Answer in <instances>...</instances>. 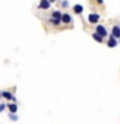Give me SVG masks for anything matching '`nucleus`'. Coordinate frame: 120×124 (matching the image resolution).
<instances>
[{
	"mask_svg": "<svg viewBox=\"0 0 120 124\" xmlns=\"http://www.w3.org/2000/svg\"><path fill=\"white\" fill-rule=\"evenodd\" d=\"M96 32H97V34H99L102 38L107 35V31H106V29H105V27H103L102 25H98V26L96 27Z\"/></svg>",
	"mask_w": 120,
	"mask_h": 124,
	"instance_id": "nucleus-1",
	"label": "nucleus"
},
{
	"mask_svg": "<svg viewBox=\"0 0 120 124\" xmlns=\"http://www.w3.org/2000/svg\"><path fill=\"white\" fill-rule=\"evenodd\" d=\"M39 8H40V9H49L50 8V1L49 0H40Z\"/></svg>",
	"mask_w": 120,
	"mask_h": 124,
	"instance_id": "nucleus-2",
	"label": "nucleus"
},
{
	"mask_svg": "<svg viewBox=\"0 0 120 124\" xmlns=\"http://www.w3.org/2000/svg\"><path fill=\"white\" fill-rule=\"evenodd\" d=\"M98 19H99V16L97 14V13H92V14H89V17H88V21L90 22V23L98 22Z\"/></svg>",
	"mask_w": 120,
	"mask_h": 124,
	"instance_id": "nucleus-3",
	"label": "nucleus"
},
{
	"mask_svg": "<svg viewBox=\"0 0 120 124\" xmlns=\"http://www.w3.org/2000/svg\"><path fill=\"white\" fill-rule=\"evenodd\" d=\"M1 96L4 97L5 100H8V101H14V97H13V94L9 92V91H4V92H1Z\"/></svg>",
	"mask_w": 120,
	"mask_h": 124,
	"instance_id": "nucleus-4",
	"label": "nucleus"
},
{
	"mask_svg": "<svg viewBox=\"0 0 120 124\" xmlns=\"http://www.w3.org/2000/svg\"><path fill=\"white\" fill-rule=\"evenodd\" d=\"M112 36L116 38V39H120V27L119 26L112 27Z\"/></svg>",
	"mask_w": 120,
	"mask_h": 124,
	"instance_id": "nucleus-5",
	"label": "nucleus"
},
{
	"mask_svg": "<svg viewBox=\"0 0 120 124\" xmlns=\"http://www.w3.org/2000/svg\"><path fill=\"white\" fill-rule=\"evenodd\" d=\"M116 44H118V41H116V38H114V36L111 35L110 40L107 41V45L110 46V48H114V46H116Z\"/></svg>",
	"mask_w": 120,
	"mask_h": 124,
	"instance_id": "nucleus-6",
	"label": "nucleus"
},
{
	"mask_svg": "<svg viewBox=\"0 0 120 124\" xmlns=\"http://www.w3.org/2000/svg\"><path fill=\"white\" fill-rule=\"evenodd\" d=\"M8 108H9L10 112L15 114V112H17V110H18V106H17V103H8Z\"/></svg>",
	"mask_w": 120,
	"mask_h": 124,
	"instance_id": "nucleus-7",
	"label": "nucleus"
},
{
	"mask_svg": "<svg viewBox=\"0 0 120 124\" xmlns=\"http://www.w3.org/2000/svg\"><path fill=\"white\" fill-rule=\"evenodd\" d=\"M72 19H71V16L67 14V13H65V14H62V22L63 23H70Z\"/></svg>",
	"mask_w": 120,
	"mask_h": 124,
	"instance_id": "nucleus-8",
	"label": "nucleus"
},
{
	"mask_svg": "<svg viewBox=\"0 0 120 124\" xmlns=\"http://www.w3.org/2000/svg\"><path fill=\"white\" fill-rule=\"evenodd\" d=\"M74 12H75L76 14H80L81 12H83V5H80V4H76V5H74Z\"/></svg>",
	"mask_w": 120,
	"mask_h": 124,
	"instance_id": "nucleus-9",
	"label": "nucleus"
},
{
	"mask_svg": "<svg viewBox=\"0 0 120 124\" xmlns=\"http://www.w3.org/2000/svg\"><path fill=\"white\" fill-rule=\"evenodd\" d=\"M52 17H53V18H57V19H62V14H61V12L56 10V12H53Z\"/></svg>",
	"mask_w": 120,
	"mask_h": 124,
	"instance_id": "nucleus-10",
	"label": "nucleus"
},
{
	"mask_svg": "<svg viewBox=\"0 0 120 124\" xmlns=\"http://www.w3.org/2000/svg\"><path fill=\"white\" fill-rule=\"evenodd\" d=\"M61 22H62V19H57V18H53V17L50 18V23H53L54 26H58Z\"/></svg>",
	"mask_w": 120,
	"mask_h": 124,
	"instance_id": "nucleus-11",
	"label": "nucleus"
},
{
	"mask_svg": "<svg viewBox=\"0 0 120 124\" xmlns=\"http://www.w3.org/2000/svg\"><path fill=\"white\" fill-rule=\"evenodd\" d=\"M93 39H94V40H97L98 43H102V36H101L99 34H97V32L93 34Z\"/></svg>",
	"mask_w": 120,
	"mask_h": 124,
	"instance_id": "nucleus-12",
	"label": "nucleus"
},
{
	"mask_svg": "<svg viewBox=\"0 0 120 124\" xmlns=\"http://www.w3.org/2000/svg\"><path fill=\"white\" fill-rule=\"evenodd\" d=\"M9 118H10V120H18V116L15 114H13V112H10V114H9Z\"/></svg>",
	"mask_w": 120,
	"mask_h": 124,
	"instance_id": "nucleus-13",
	"label": "nucleus"
},
{
	"mask_svg": "<svg viewBox=\"0 0 120 124\" xmlns=\"http://www.w3.org/2000/svg\"><path fill=\"white\" fill-rule=\"evenodd\" d=\"M7 106H8V105H5V103H0V112H3L4 108H5Z\"/></svg>",
	"mask_w": 120,
	"mask_h": 124,
	"instance_id": "nucleus-14",
	"label": "nucleus"
},
{
	"mask_svg": "<svg viewBox=\"0 0 120 124\" xmlns=\"http://www.w3.org/2000/svg\"><path fill=\"white\" fill-rule=\"evenodd\" d=\"M62 7H65V8H66V7H68V3L66 1V0H65V1H62Z\"/></svg>",
	"mask_w": 120,
	"mask_h": 124,
	"instance_id": "nucleus-15",
	"label": "nucleus"
},
{
	"mask_svg": "<svg viewBox=\"0 0 120 124\" xmlns=\"http://www.w3.org/2000/svg\"><path fill=\"white\" fill-rule=\"evenodd\" d=\"M97 3H98V4H102V3H103V0H97Z\"/></svg>",
	"mask_w": 120,
	"mask_h": 124,
	"instance_id": "nucleus-16",
	"label": "nucleus"
},
{
	"mask_svg": "<svg viewBox=\"0 0 120 124\" xmlns=\"http://www.w3.org/2000/svg\"><path fill=\"white\" fill-rule=\"evenodd\" d=\"M49 1H50V3H54V1H56V0H49Z\"/></svg>",
	"mask_w": 120,
	"mask_h": 124,
	"instance_id": "nucleus-17",
	"label": "nucleus"
},
{
	"mask_svg": "<svg viewBox=\"0 0 120 124\" xmlns=\"http://www.w3.org/2000/svg\"><path fill=\"white\" fill-rule=\"evenodd\" d=\"M1 97H3V96H1V92H0V98H1Z\"/></svg>",
	"mask_w": 120,
	"mask_h": 124,
	"instance_id": "nucleus-18",
	"label": "nucleus"
},
{
	"mask_svg": "<svg viewBox=\"0 0 120 124\" xmlns=\"http://www.w3.org/2000/svg\"><path fill=\"white\" fill-rule=\"evenodd\" d=\"M119 40H120V39H119Z\"/></svg>",
	"mask_w": 120,
	"mask_h": 124,
	"instance_id": "nucleus-19",
	"label": "nucleus"
}]
</instances>
